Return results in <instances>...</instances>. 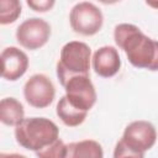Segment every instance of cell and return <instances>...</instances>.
Returning a JSON list of instances; mask_svg holds the SVG:
<instances>
[{"mask_svg": "<svg viewBox=\"0 0 158 158\" xmlns=\"http://www.w3.org/2000/svg\"><path fill=\"white\" fill-rule=\"evenodd\" d=\"M114 38L133 67L158 70V41H153L132 23L117 25Z\"/></svg>", "mask_w": 158, "mask_h": 158, "instance_id": "obj_1", "label": "cell"}, {"mask_svg": "<svg viewBox=\"0 0 158 158\" xmlns=\"http://www.w3.org/2000/svg\"><path fill=\"white\" fill-rule=\"evenodd\" d=\"M59 128L46 117H27L15 127L16 142L28 149L37 152L58 139Z\"/></svg>", "mask_w": 158, "mask_h": 158, "instance_id": "obj_2", "label": "cell"}, {"mask_svg": "<svg viewBox=\"0 0 158 158\" xmlns=\"http://www.w3.org/2000/svg\"><path fill=\"white\" fill-rule=\"evenodd\" d=\"M90 47L80 41H70L62 47L57 63V77L59 81L74 75H89Z\"/></svg>", "mask_w": 158, "mask_h": 158, "instance_id": "obj_3", "label": "cell"}, {"mask_svg": "<svg viewBox=\"0 0 158 158\" xmlns=\"http://www.w3.org/2000/svg\"><path fill=\"white\" fill-rule=\"evenodd\" d=\"M69 22L74 32L83 36H93L102 27L104 16L96 5L89 1H81L70 10Z\"/></svg>", "mask_w": 158, "mask_h": 158, "instance_id": "obj_4", "label": "cell"}, {"mask_svg": "<svg viewBox=\"0 0 158 158\" xmlns=\"http://www.w3.org/2000/svg\"><path fill=\"white\" fill-rule=\"evenodd\" d=\"M69 102L79 110L89 111L96 102V91L89 75H74L60 81Z\"/></svg>", "mask_w": 158, "mask_h": 158, "instance_id": "obj_5", "label": "cell"}, {"mask_svg": "<svg viewBox=\"0 0 158 158\" xmlns=\"http://www.w3.org/2000/svg\"><path fill=\"white\" fill-rule=\"evenodd\" d=\"M51 36V26L42 19L25 20L16 30L17 42L26 49L33 51L43 47Z\"/></svg>", "mask_w": 158, "mask_h": 158, "instance_id": "obj_6", "label": "cell"}, {"mask_svg": "<svg viewBox=\"0 0 158 158\" xmlns=\"http://www.w3.org/2000/svg\"><path fill=\"white\" fill-rule=\"evenodd\" d=\"M121 139L132 151L144 153L154 146L157 139V131L151 122L138 120L131 122L125 128Z\"/></svg>", "mask_w": 158, "mask_h": 158, "instance_id": "obj_7", "label": "cell"}, {"mask_svg": "<svg viewBox=\"0 0 158 158\" xmlns=\"http://www.w3.org/2000/svg\"><path fill=\"white\" fill-rule=\"evenodd\" d=\"M54 85L44 74H35L25 83L23 96L26 101L36 109H44L49 106L54 99Z\"/></svg>", "mask_w": 158, "mask_h": 158, "instance_id": "obj_8", "label": "cell"}, {"mask_svg": "<svg viewBox=\"0 0 158 158\" xmlns=\"http://www.w3.org/2000/svg\"><path fill=\"white\" fill-rule=\"evenodd\" d=\"M1 75L4 79L15 81L20 79L28 68V58L17 47H6L1 52Z\"/></svg>", "mask_w": 158, "mask_h": 158, "instance_id": "obj_9", "label": "cell"}, {"mask_svg": "<svg viewBox=\"0 0 158 158\" xmlns=\"http://www.w3.org/2000/svg\"><path fill=\"white\" fill-rule=\"evenodd\" d=\"M121 59L118 52L112 46H104L93 56V69L102 78H111L120 70Z\"/></svg>", "mask_w": 158, "mask_h": 158, "instance_id": "obj_10", "label": "cell"}, {"mask_svg": "<svg viewBox=\"0 0 158 158\" xmlns=\"http://www.w3.org/2000/svg\"><path fill=\"white\" fill-rule=\"evenodd\" d=\"M65 158H104V151L99 142L84 139L67 144Z\"/></svg>", "mask_w": 158, "mask_h": 158, "instance_id": "obj_11", "label": "cell"}, {"mask_svg": "<svg viewBox=\"0 0 158 158\" xmlns=\"http://www.w3.org/2000/svg\"><path fill=\"white\" fill-rule=\"evenodd\" d=\"M22 104L15 98H4L0 101V121L7 126H17L25 117Z\"/></svg>", "mask_w": 158, "mask_h": 158, "instance_id": "obj_12", "label": "cell"}, {"mask_svg": "<svg viewBox=\"0 0 158 158\" xmlns=\"http://www.w3.org/2000/svg\"><path fill=\"white\" fill-rule=\"evenodd\" d=\"M56 111H57V116L62 120V122L69 127L79 126L80 123L84 122L88 115V111H83L73 106L65 95L59 99Z\"/></svg>", "mask_w": 158, "mask_h": 158, "instance_id": "obj_13", "label": "cell"}, {"mask_svg": "<svg viewBox=\"0 0 158 158\" xmlns=\"http://www.w3.org/2000/svg\"><path fill=\"white\" fill-rule=\"evenodd\" d=\"M21 14V2L17 0L0 1V23L9 25L17 20Z\"/></svg>", "mask_w": 158, "mask_h": 158, "instance_id": "obj_14", "label": "cell"}, {"mask_svg": "<svg viewBox=\"0 0 158 158\" xmlns=\"http://www.w3.org/2000/svg\"><path fill=\"white\" fill-rule=\"evenodd\" d=\"M37 158H65L67 156V144L58 138L53 143L36 152Z\"/></svg>", "mask_w": 158, "mask_h": 158, "instance_id": "obj_15", "label": "cell"}, {"mask_svg": "<svg viewBox=\"0 0 158 158\" xmlns=\"http://www.w3.org/2000/svg\"><path fill=\"white\" fill-rule=\"evenodd\" d=\"M114 158H144V156H143V153L132 151L122 142V139H120L117 142V144L115 146Z\"/></svg>", "mask_w": 158, "mask_h": 158, "instance_id": "obj_16", "label": "cell"}, {"mask_svg": "<svg viewBox=\"0 0 158 158\" xmlns=\"http://www.w3.org/2000/svg\"><path fill=\"white\" fill-rule=\"evenodd\" d=\"M54 1L53 0H42V1H27V5L33 10V11H37V12H46L48 10H51L53 6H54Z\"/></svg>", "mask_w": 158, "mask_h": 158, "instance_id": "obj_17", "label": "cell"}, {"mask_svg": "<svg viewBox=\"0 0 158 158\" xmlns=\"http://www.w3.org/2000/svg\"><path fill=\"white\" fill-rule=\"evenodd\" d=\"M0 158H27V157L19 154V153H1Z\"/></svg>", "mask_w": 158, "mask_h": 158, "instance_id": "obj_18", "label": "cell"}, {"mask_svg": "<svg viewBox=\"0 0 158 158\" xmlns=\"http://www.w3.org/2000/svg\"><path fill=\"white\" fill-rule=\"evenodd\" d=\"M148 6H153V7H158V2H147Z\"/></svg>", "mask_w": 158, "mask_h": 158, "instance_id": "obj_19", "label": "cell"}]
</instances>
